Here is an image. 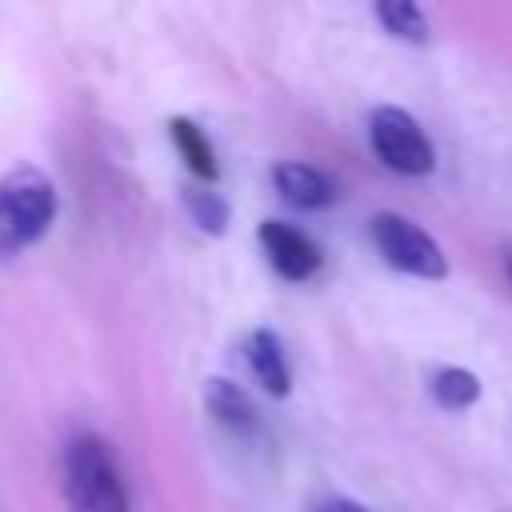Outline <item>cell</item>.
<instances>
[{
    "instance_id": "4",
    "label": "cell",
    "mask_w": 512,
    "mask_h": 512,
    "mask_svg": "<svg viewBox=\"0 0 512 512\" xmlns=\"http://www.w3.org/2000/svg\"><path fill=\"white\" fill-rule=\"evenodd\" d=\"M368 140H372L376 156L384 160V168H392L400 176H428L436 168L432 140L416 124V116L404 112V108H392V104L372 108V116H368Z\"/></svg>"
},
{
    "instance_id": "7",
    "label": "cell",
    "mask_w": 512,
    "mask_h": 512,
    "mask_svg": "<svg viewBox=\"0 0 512 512\" xmlns=\"http://www.w3.org/2000/svg\"><path fill=\"white\" fill-rule=\"evenodd\" d=\"M272 184H276V192H280L284 204L304 208V212L328 208V204L336 200V184H332L320 168H312V164H304V160H280V164L272 168Z\"/></svg>"
},
{
    "instance_id": "13",
    "label": "cell",
    "mask_w": 512,
    "mask_h": 512,
    "mask_svg": "<svg viewBox=\"0 0 512 512\" xmlns=\"http://www.w3.org/2000/svg\"><path fill=\"white\" fill-rule=\"evenodd\" d=\"M312 512H368V508L356 504V500H348V496H332V500H320Z\"/></svg>"
},
{
    "instance_id": "2",
    "label": "cell",
    "mask_w": 512,
    "mask_h": 512,
    "mask_svg": "<svg viewBox=\"0 0 512 512\" xmlns=\"http://www.w3.org/2000/svg\"><path fill=\"white\" fill-rule=\"evenodd\" d=\"M56 220V184L32 168L20 164L8 176H0V256L24 252L36 244Z\"/></svg>"
},
{
    "instance_id": "9",
    "label": "cell",
    "mask_w": 512,
    "mask_h": 512,
    "mask_svg": "<svg viewBox=\"0 0 512 512\" xmlns=\"http://www.w3.org/2000/svg\"><path fill=\"white\" fill-rule=\"evenodd\" d=\"M168 136H172L176 152L184 156L188 172H192V176H200L204 184H216L220 164H216V152H212L208 136L200 132V124H192L188 116H172V120H168Z\"/></svg>"
},
{
    "instance_id": "8",
    "label": "cell",
    "mask_w": 512,
    "mask_h": 512,
    "mask_svg": "<svg viewBox=\"0 0 512 512\" xmlns=\"http://www.w3.org/2000/svg\"><path fill=\"white\" fill-rule=\"evenodd\" d=\"M204 404H208V412H212L224 428H232V432H256V428H260V412H256L252 396H248L240 384L224 380V376H212V380L204 384Z\"/></svg>"
},
{
    "instance_id": "3",
    "label": "cell",
    "mask_w": 512,
    "mask_h": 512,
    "mask_svg": "<svg viewBox=\"0 0 512 512\" xmlns=\"http://www.w3.org/2000/svg\"><path fill=\"white\" fill-rule=\"evenodd\" d=\"M368 236L376 244V252L384 256L388 268L408 272V276H424V280H444L448 276V256L444 248L408 216L396 212H376L368 220Z\"/></svg>"
},
{
    "instance_id": "14",
    "label": "cell",
    "mask_w": 512,
    "mask_h": 512,
    "mask_svg": "<svg viewBox=\"0 0 512 512\" xmlns=\"http://www.w3.org/2000/svg\"><path fill=\"white\" fill-rule=\"evenodd\" d=\"M508 280H512V260H508Z\"/></svg>"
},
{
    "instance_id": "6",
    "label": "cell",
    "mask_w": 512,
    "mask_h": 512,
    "mask_svg": "<svg viewBox=\"0 0 512 512\" xmlns=\"http://www.w3.org/2000/svg\"><path fill=\"white\" fill-rule=\"evenodd\" d=\"M244 352V364L252 372V380L268 392V396H288L292 388V368H288V356H284V344L272 328H252L240 344Z\"/></svg>"
},
{
    "instance_id": "1",
    "label": "cell",
    "mask_w": 512,
    "mask_h": 512,
    "mask_svg": "<svg viewBox=\"0 0 512 512\" xmlns=\"http://www.w3.org/2000/svg\"><path fill=\"white\" fill-rule=\"evenodd\" d=\"M68 512H128V488L108 440L80 432L64 452Z\"/></svg>"
},
{
    "instance_id": "11",
    "label": "cell",
    "mask_w": 512,
    "mask_h": 512,
    "mask_svg": "<svg viewBox=\"0 0 512 512\" xmlns=\"http://www.w3.org/2000/svg\"><path fill=\"white\" fill-rule=\"evenodd\" d=\"M184 208H188V216L200 232L220 236L228 228V200L220 192H212L208 184H188L184 188Z\"/></svg>"
},
{
    "instance_id": "10",
    "label": "cell",
    "mask_w": 512,
    "mask_h": 512,
    "mask_svg": "<svg viewBox=\"0 0 512 512\" xmlns=\"http://www.w3.org/2000/svg\"><path fill=\"white\" fill-rule=\"evenodd\" d=\"M428 388H432V400L448 412H464L468 404L480 400V380L468 368H436Z\"/></svg>"
},
{
    "instance_id": "12",
    "label": "cell",
    "mask_w": 512,
    "mask_h": 512,
    "mask_svg": "<svg viewBox=\"0 0 512 512\" xmlns=\"http://www.w3.org/2000/svg\"><path fill=\"white\" fill-rule=\"evenodd\" d=\"M376 20L384 24V32H392L400 40H412V44L428 40V20L412 0H380L376 4Z\"/></svg>"
},
{
    "instance_id": "5",
    "label": "cell",
    "mask_w": 512,
    "mask_h": 512,
    "mask_svg": "<svg viewBox=\"0 0 512 512\" xmlns=\"http://www.w3.org/2000/svg\"><path fill=\"white\" fill-rule=\"evenodd\" d=\"M256 240L268 256V264L284 276V280H308L316 268H320V248L308 232L292 228L288 220H260L256 228Z\"/></svg>"
}]
</instances>
